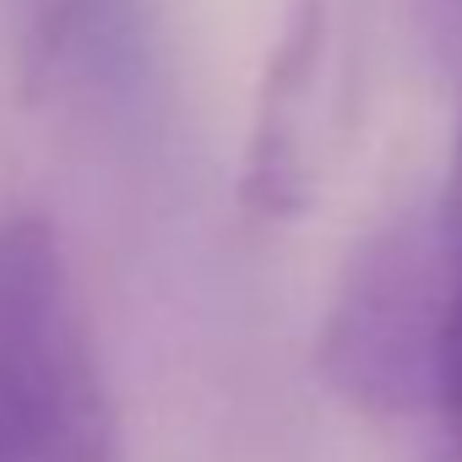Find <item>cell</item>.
Listing matches in <instances>:
<instances>
[{
  "mask_svg": "<svg viewBox=\"0 0 462 462\" xmlns=\"http://www.w3.org/2000/svg\"><path fill=\"white\" fill-rule=\"evenodd\" d=\"M462 228L446 201L402 207L348 256L321 332V381L370 419H430L451 354Z\"/></svg>",
  "mask_w": 462,
  "mask_h": 462,
  "instance_id": "cell-1",
  "label": "cell"
},
{
  "mask_svg": "<svg viewBox=\"0 0 462 462\" xmlns=\"http://www.w3.org/2000/svg\"><path fill=\"white\" fill-rule=\"evenodd\" d=\"M0 462H125L120 408L55 223H0Z\"/></svg>",
  "mask_w": 462,
  "mask_h": 462,
  "instance_id": "cell-2",
  "label": "cell"
},
{
  "mask_svg": "<svg viewBox=\"0 0 462 462\" xmlns=\"http://www.w3.org/2000/svg\"><path fill=\"white\" fill-rule=\"evenodd\" d=\"M332 0H289L283 28L273 39L262 88H256V115H251V142H245V169H240V201L262 223H289L305 207H316L327 163H332V136H337V28H332Z\"/></svg>",
  "mask_w": 462,
  "mask_h": 462,
  "instance_id": "cell-3",
  "label": "cell"
},
{
  "mask_svg": "<svg viewBox=\"0 0 462 462\" xmlns=\"http://www.w3.org/2000/svg\"><path fill=\"white\" fill-rule=\"evenodd\" d=\"M23 88L39 104H120L147 82V0H6Z\"/></svg>",
  "mask_w": 462,
  "mask_h": 462,
  "instance_id": "cell-4",
  "label": "cell"
},
{
  "mask_svg": "<svg viewBox=\"0 0 462 462\" xmlns=\"http://www.w3.org/2000/svg\"><path fill=\"white\" fill-rule=\"evenodd\" d=\"M446 201H451L457 228H462V180H446ZM424 424H430V462H462V289H457V327H451L440 397H435V413Z\"/></svg>",
  "mask_w": 462,
  "mask_h": 462,
  "instance_id": "cell-5",
  "label": "cell"
},
{
  "mask_svg": "<svg viewBox=\"0 0 462 462\" xmlns=\"http://www.w3.org/2000/svg\"><path fill=\"white\" fill-rule=\"evenodd\" d=\"M451 180H462V142H457V163H451Z\"/></svg>",
  "mask_w": 462,
  "mask_h": 462,
  "instance_id": "cell-6",
  "label": "cell"
}]
</instances>
